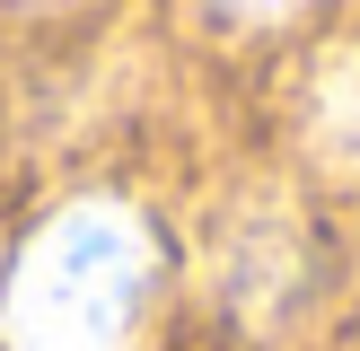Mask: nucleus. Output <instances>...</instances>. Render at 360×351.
Segmentation results:
<instances>
[{
	"instance_id": "1",
	"label": "nucleus",
	"mask_w": 360,
	"mask_h": 351,
	"mask_svg": "<svg viewBox=\"0 0 360 351\" xmlns=\"http://www.w3.org/2000/svg\"><path fill=\"white\" fill-rule=\"evenodd\" d=\"M150 290L158 246L132 202H53L0 272V351H132Z\"/></svg>"
},
{
	"instance_id": "2",
	"label": "nucleus",
	"mask_w": 360,
	"mask_h": 351,
	"mask_svg": "<svg viewBox=\"0 0 360 351\" xmlns=\"http://www.w3.org/2000/svg\"><path fill=\"white\" fill-rule=\"evenodd\" d=\"M308 150L326 167L360 176V53H334L308 88Z\"/></svg>"
}]
</instances>
